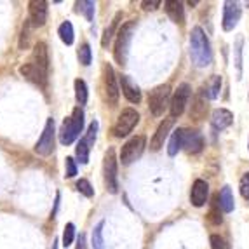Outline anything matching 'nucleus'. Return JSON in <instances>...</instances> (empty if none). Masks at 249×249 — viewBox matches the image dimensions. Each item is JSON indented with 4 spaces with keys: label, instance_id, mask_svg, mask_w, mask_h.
I'll use <instances>...</instances> for the list:
<instances>
[{
    "label": "nucleus",
    "instance_id": "f257e3e1",
    "mask_svg": "<svg viewBox=\"0 0 249 249\" xmlns=\"http://www.w3.org/2000/svg\"><path fill=\"white\" fill-rule=\"evenodd\" d=\"M190 58L199 68H206L213 63L211 44L200 26H196L190 34Z\"/></svg>",
    "mask_w": 249,
    "mask_h": 249
},
{
    "label": "nucleus",
    "instance_id": "f03ea898",
    "mask_svg": "<svg viewBox=\"0 0 249 249\" xmlns=\"http://www.w3.org/2000/svg\"><path fill=\"white\" fill-rule=\"evenodd\" d=\"M84 127V110L77 107L71 113V117L65 119L61 129H59V142L61 145H71L80 136Z\"/></svg>",
    "mask_w": 249,
    "mask_h": 249
},
{
    "label": "nucleus",
    "instance_id": "7ed1b4c3",
    "mask_svg": "<svg viewBox=\"0 0 249 249\" xmlns=\"http://www.w3.org/2000/svg\"><path fill=\"white\" fill-rule=\"evenodd\" d=\"M134 28H136V21H129V23H125L119 30V34H117L113 56H115L119 65H125V61H127V53H129V46H131V40H133Z\"/></svg>",
    "mask_w": 249,
    "mask_h": 249
},
{
    "label": "nucleus",
    "instance_id": "20e7f679",
    "mask_svg": "<svg viewBox=\"0 0 249 249\" xmlns=\"http://www.w3.org/2000/svg\"><path fill=\"white\" fill-rule=\"evenodd\" d=\"M169 98H171V88L167 84H162V86L155 88L154 91L148 94L150 112L154 113L155 117H160L162 113L166 112V108L171 107Z\"/></svg>",
    "mask_w": 249,
    "mask_h": 249
},
{
    "label": "nucleus",
    "instance_id": "39448f33",
    "mask_svg": "<svg viewBox=\"0 0 249 249\" xmlns=\"http://www.w3.org/2000/svg\"><path fill=\"white\" fill-rule=\"evenodd\" d=\"M138 122H140V115H138L136 110H133V108H125L124 112L119 115L115 125H113V134H115L117 138L127 136Z\"/></svg>",
    "mask_w": 249,
    "mask_h": 249
},
{
    "label": "nucleus",
    "instance_id": "423d86ee",
    "mask_svg": "<svg viewBox=\"0 0 249 249\" xmlns=\"http://www.w3.org/2000/svg\"><path fill=\"white\" fill-rule=\"evenodd\" d=\"M146 145V138L145 136H134L131 138L121 150V160L124 166H129L131 162L136 160L140 155L143 154V150H145Z\"/></svg>",
    "mask_w": 249,
    "mask_h": 249
},
{
    "label": "nucleus",
    "instance_id": "0eeeda50",
    "mask_svg": "<svg viewBox=\"0 0 249 249\" xmlns=\"http://www.w3.org/2000/svg\"><path fill=\"white\" fill-rule=\"evenodd\" d=\"M190 94H192V89L188 84H181L178 86L176 89L175 96H173V100H171V119H175V117H179L183 112H185V108L188 105V100H190Z\"/></svg>",
    "mask_w": 249,
    "mask_h": 249
},
{
    "label": "nucleus",
    "instance_id": "6e6552de",
    "mask_svg": "<svg viewBox=\"0 0 249 249\" xmlns=\"http://www.w3.org/2000/svg\"><path fill=\"white\" fill-rule=\"evenodd\" d=\"M105 183L107 188L112 194H117L119 190V181H117V159H115V150L110 148L105 155Z\"/></svg>",
    "mask_w": 249,
    "mask_h": 249
},
{
    "label": "nucleus",
    "instance_id": "1a4fd4ad",
    "mask_svg": "<svg viewBox=\"0 0 249 249\" xmlns=\"http://www.w3.org/2000/svg\"><path fill=\"white\" fill-rule=\"evenodd\" d=\"M54 150V119H47L44 133L38 138L37 145H35V152L42 157H47L49 154H53Z\"/></svg>",
    "mask_w": 249,
    "mask_h": 249
},
{
    "label": "nucleus",
    "instance_id": "9d476101",
    "mask_svg": "<svg viewBox=\"0 0 249 249\" xmlns=\"http://www.w3.org/2000/svg\"><path fill=\"white\" fill-rule=\"evenodd\" d=\"M181 148L188 154H199L204 148V138L199 131L192 129H181Z\"/></svg>",
    "mask_w": 249,
    "mask_h": 249
},
{
    "label": "nucleus",
    "instance_id": "9b49d317",
    "mask_svg": "<svg viewBox=\"0 0 249 249\" xmlns=\"http://www.w3.org/2000/svg\"><path fill=\"white\" fill-rule=\"evenodd\" d=\"M19 73L23 75L26 80H30V82H34L35 86H38V88H42V89L47 88V73L42 71L40 68H38L37 65H34L32 61L21 65Z\"/></svg>",
    "mask_w": 249,
    "mask_h": 249
},
{
    "label": "nucleus",
    "instance_id": "f8f14e48",
    "mask_svg": "<svg viewBox=\"0 0 249 249\" xmlns=\"http://www.w3.org/2000/svg\"><path fill=\"white\" fill-rule=\"evenodd\" d=\"M241 4L239 2H233V0H229L225 2L223 7V30L225 32H230L237 26L239 19H241Z\"/></svg>",
    "mask_w": 249,
    "mask_h": 249
},
{
    "label": "nucleus",
    "instance_id": "ddd939ff",
    "mask_svg": "<svg viewBox=\"0 0 249 249\" xmlns=\"http://www.w3.org/2000/svg\"><path fill=\"white\" fill-rule=\"evenodd\" d=\"M30 18L28 21L34 26H44L47 21V4L44 0H32L30 2Z\"/></svg>",
    "mask_w": 249,
    "mask_h": 249
},
{
    "label": "nucleus",
    "instance_id": "4468645a",
    "mask_svg": "<svg viewBox=\"0 0 249 249\" xmlns=\"http://www.w3.org/2000/svg\"><path fill=\"white\" fill-rule=\"evenodd\" d=\"M105 89H107L108 103L115 105L117 101H119V88H117L115 71H113L112 65H107V67H105Z\"/></svg>",
    "mask_w": 249,
    "mask_h": 249
},
{
    "label": "nucleus",
    "instance_id": "2eb2a0df",
    "mask_svg": "<svg viewBox=\"0 0 249 249\" xmlns=\"http://www.w3.org/2000/svg\"><path fill=\"white\" fill-rule=\"evenodd\" d=\"M208 196H209V185L204 179H196L194 183V187H192V192H190V200L192 204L196 206V208H202L206 200H208Z\"/></svg>",
    "mask_w": 249,
    "mask_h": 249
},
{
    "label": "nucleus",
    "instance_id": "dca6fc26",
    "mask_svg": "<svg viewBox=\"0 0 249 249\" xmlns=\"http://www.w3.org/2000/svg\"><path fill=\"white\" fill-rule=\"evenodd\" d=\"M233 122V113L227 108H216L211 115V124L216 131H223V129L230 127Z\"/></svg>",
    "mask_w": 249,
    "mask_h": 249
},
{
    "label": "nucleus",
    "instance_id": "f3484780",
    "mask_svg": "<svg viewBox=\"0 0 249 249\" xmlns=\"http://www.w3.org/2000/svg\"><path fill=\"white\" fill-rule=\"evenodd\" d=\"M173 124H175V119H166L164 122H160V125H159L157 131H155L154 138H152V143H150L152 150H160V146H164V142H166V138L169 136V131H171V127H173Z\"/></svg>",
    "mask_w": 249,
    "mask_h": 249
},
{
    "label": "nucleus",
    "instance_id": "a211bd4d",
    "mask_svg": "<svg viewBox=\"0 0 249 249\" xmlns=\"http://www.w3.org/2000/svg\"><path fill=\"white\" fill-rule=\"evenodd\" d=\"M32 63L37 65L42 71H49V54H47V46L44 42H37L34 47V56H32Z\"/></svg>",
    "mask_w": 249,
    "mask_h": 249
},
{
    "label": "nucleus",
    "instance_id": "6ab92c4d",
    "mask_svg": "<svg viewBox=\"0 0 249 249\" xmlns=\"http://www.w3.org/2000/svg\"><path fill=\"white\" fill-rule=\"evenodd\" d=\"M121 86H122V92H124V96L127 98V101H131V103H140V101H142V91H140L138 86H134V84L131 82V79H129L127 75H122L121 77Z\"/></svg>",
    "mask_w": 249,
    "mask_h": 249
},
{
    "label": "nucleus",
    "instance_id": "aec40b11",
    "mask_svg": "<svg viewBox=\"0 0 249 249\" xmlns=\"http://www.w3.org/2000/svg\"><path fill=\"white\" fill-rule=\"evenodd\" d=\"M166 13L175 23H183L185 21V9H183V2L179 0H166Z\"/></svg>",
    "mask_w": 249,
    "mask_h": 249
},
{
    "label": "nucleus",
    "instance_id": "412c9836",
    "mask_svg": "<svg viewBox=\"0 0 249 249\" xmlns=\"http://www.w3.org/2000/svg\"><path fill=\"white\" fill-rule=\"evenodd\" d=\"M218 200H220V208L223 213H232L233 208H235V200H233L232 190H230L229 185H225V187L221 188L220 196H218Z\"/></svg>",
    "mask_w": 249,
    "mask_h": 249
},
{
    "label": "nucleus",
    "instance_id": "4be33fe9",
    "mask_svg": "<svg viewBox=\"0 0 249 249\" xmlns=\"http://www.w3.org/2000/svg\"><path fill=\"white\" fill-rule=\"evenodd\" d=\"M220 89H221V77L220 75H213L211 79H209V82L206 84V88L202 89V92L208 100H216L220 96Z\"/></svg>",
    "mask_w": 249,
    "mask_h": 249
},
{
    "label": "nucleus",
    "instance_id": "5701e85b",
    "mask_svg": "<svg viewBox=\"0 0 249 249\" xmlns=\"http://www.w3.org/2000/svg\"><path fill=\"white\" fill-rule=\"evenodd\" d=\"M59 37H61V40L67 44V46H71L73 44V26H71L70 21H65V23H61V26H59L58 30Z\"/></svg>",
    "mask_w": 249,
    "mask_h": 249
},
{
    "label": "nucleus",
    "instance_id": "b1692460",
    "mask_svg": "<svg viewBox=\"0 0 249 249\" xmlns=\"http://www.w3.org/2000/svg\"><path fill=\"white\" fill-rule=\"evenodd\" d=\"M75 5H77V11L82 13L88 21L94 19V2H91V0H80Z\"/></svg>",
    "mask_w": 249,
    "mask_h": 249
},
{
    "label": "nucleus",
    "instance_id": "393cba45",
    "mask_svg": "<svg viewBox=\"0 0 249 249\" xmlns=\"http://www.w3.org/2000/svg\"><path fill=\"white\" fill-rule=\"evenodd\" d=\"M178 150H181V129H176L173 136L169 140V146H167V154L171 157H175L178 154Z\"/></svg>",
    "mask_w": 249,
    "mask_h": 249
},
{
    "label": "nucleus",
    "instance_id": "a878e982",
    "mask_svg": "<svg viewBox=\"0 0 249 249\" xmlns=\"http://www.w3.org/2000/svg\"><path fill=\"white\" fill-rule=\"evenodd\" d=\"M75 98H77L80 107L88 103V86H86V82L80 79L75 80Z\"/></svg>",
    "mask_w": 249,
    "mask_h": 249
},
{
    "label": "nucleus",
    "instance_id": "bb28decb",
    "mask_svg": "<svg viewBox=\"0 0 249 249\" xmlns=\"http://www.w3.org/2000/svg\"><path fill=\"white\" fill-rule=\"evenodd\" d=\"M121 18H122V13H117L115 18H113V21H112V25L105 30L103 38H101V46H103V47H107L108 44H110V40H112V37H113V32H115V28H117V25H119V21H121Z\"/></svg>",
    "mask_w": 249,
    "mask_h": 249
},
{
    "label": "nucleus",
    "instance_id": "cd10ccee",
    "mask_svg": "<svg viewBox=\"0 0 249 249\" xmlns=\"http://www.w3.org/2000/svg\"><path fill=\"white\" fill-rule=\"evenodd\" d=\"M103 227L105 221H100L96 225V229L92 230V248L94 249H105L103 248Z\"/></svg>",
    "mask_w": 249,
    "mask_h": 249
},
{
    "label": "nucleus",
    "instance_id": "c85d7f7f",
    "mask_svg": "<svg viewBox=\"0 0 249 249\" xmlns=\"http://www.w3.org/2000/svg\"><path fill=\"white\" fill-rule=\"evenodd\" d=\"M89 145L86 143V140H80L79 142V145H77V159H79V162L80 164H88L89 162Z\"/></svg>",
    "mask_w": 249,
    "mask_h": 249
},
{
    "label": "nucleus",
    "instance_id": "c756f323",
    "mask_svg": "<svg viewBox=\"0 0 249 249\" xmlns=\"http://www.w3.org/2000/svg\"><path fill=\"white\" fill-rule=\"evenodd\" d=\"M206 105L202 103V96H197L196 98V101H194V107H192V110H190V117H194V119H197L199 121L200 117L204 115V112H206Z\"/></svg>",
    "mask_w": 249,
    "mask_h": 249
},
{
    "label": "nucleus",
    "instance_id": "7c9ffc66",
    "mask_svg": "<svg viewBox=\"0 0 249 249\" xmlns=\"http://www.w3.org/2000/svg\"><path fill=\"white\" fill-rule=\"evenodd\" d=\"M32 23L26 21L25 25H23V30H21V37H19V47L21 49H26L30 46V30H32Z\"/></svg>",
    "mask_w": 249,
    "mask_h": 249
},
{
    "label": "nucleus",
    "instance_id": "2f4dec72",
    "mask_svg": "<svg viewBox=\"0 0 249 249\" xmlns=\"http://www.w3.org/2000/svg\"><path fill=\"white\" fill-rule=\"evenodd\" d=\"M235 67H237V79L242 75V38H239L235 44Z\"/></svg>",
    "mask_w": 249,
    "mask_h": 249
},
{
    "label": "nucleus",
    "instance_id": "473e14b6",
    "mask_svg": "<svg viewBox=\"0 0 249 249\" xmlns=\"http://www.w3.org/2000/svg\"><path fill=\"white\" fill-rule=\"evenodd\" d=\"M79 59H80V63H82L84 67H88V65H91L92 53H91V47H89L88 44H84V46H80V49H79Z\"/></svg>",
    "mask_w": 249,
    "mask_h": 249
},
{
    "label": "nucleus",
    "instance_id": "72a5a7b5",
    "mask_svg": "<svg viewBox=\"0 0 249 249\" xmlns=\"http://www.w3.org/2000/svg\"><path fill=\"white\" fill-rule=\"evenodd\" d=\"M73 237H75V225L73 223H67V227H65V232H63V246H65V248L71 246V242H73Z\"/></svg>",
    "mask_w": 249,
    "mask_h": 249
},
{
    "label": "nucleus",
    "instance_id": "f704fd0d",
    "mask_svg": "<svg viewBox=\"0 0 249 249\" xmlns=\"http://www.w3.org/2000/svg\"><path fill=\"white\" fill-rule=\"evenodd\" d=\"M77 190H79L80 194H84L86 197L94 196V188L91 187V183H89L88 179H79V181H77Z\"/></svg>",
    "mask_w": 249,
    "mask_h": 249
},
{
    "label": "nucleus",
    "instance_id": "c9c22d12",
    "mask_svg": "<svg viewBox=\"0 0 249 249\" xmlns=\"http://www.w3.org/2000/svg\"><path fill=\"white\" fill-rule=\"evenodd\" d=\"M96 133H98V122L92 121L91 125H89V129H88V136L84 138V140H86V143L89 145V148H91V146L94 145V142H96Z\"/></svg>",
    "mask_w": 249,
    "mask_h": 249
},
{
    "label": "nucleus",
    "instance_id": "e433bc0d",
    "mask_svg": "<svg viewBox=\"0 0 249 249\" xmlns=\"http://www.w3.org/2000/svg\"><path fill=\"white\" fill-rule=\"evenodd\" d=\"M239 188H241V196L246 200H249V173H244V176L241 178V183H239Z\"/></svg>",
    "mask_w": 249,
    "mask_h": 249
},
{
    "label": "nucleus",
    "instance_id": "4c0bfd02",
    "mask_svg": "<svg viewBox=\"0 0 249 249\" xmlns=\"http://www.w3.org/2000/svg\"><path fill=\"white\" fill-rule=\"evenodd\" d=\"M65 167H67V178H73L75 175H77V166H75V160L71 157H67V160H65Z\"/></svg>",
    "mask_w": 249,
    "mask_h": 249
},
{
    "label": "nucleus",
    "instance_id": "58836bf2",
    "mask_svg": "<svg viewBox=\"0 0 249 249\" xmlns=\"http://www.w3.org/2000/svg\"><path fill=\"white\" fill-rule=\"evenodd\" d=\"M211 249H225V242L220 235H211Z\"/></svg>",
    "mask_w": 249,
    "mask_h": 249
},
{
    "label": "nucleus",
    "instance_id": "ea45409f",
    "mask_svg": "<svg viewBox=\"0 0 249 249\" xmlns=\"http://www.w3.org/2000/svg\"><path fill=\"white\" fill-rule=\"evenodd\" d=\"M142 5L145 11H155L160 5V0H145V2H142Z\"/></svg>",
    "mask_w": 249,
    "mask_h": 249
},
{
    "label": "nucleus",
    "instance_id": "a19ab883",
    "mask_svg": "<svg viewBox=\"0 0 249 249\" xmlns=\"http://www.w3.org/2000/svg\"><path fill=\"white\" fill-rule=\"evenodd\" d=\"M77 249H86V235L84 233H80L77 239Z\"/></svg>",
    "mask_w": 249,
    "mask_h": 249
}]
</instances>
